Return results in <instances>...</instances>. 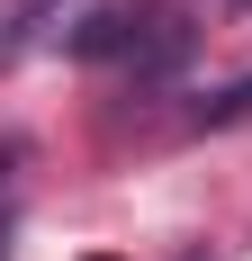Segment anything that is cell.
I'll list each match as a JSON object with an SVG mask.
<instances>
[{"label": "cell", "instance_id": "3957f363", "mask_svg": "<svg viewBox=\"0 0 252 261\" xmlns=\"http://www.w3.org/2000/svg\"><path fill=\"white\" fill-rule=\"evenodd\" d=\"M81 261H117V252H81Z\"/></svg>", "mask_w": 252, "mask_h": 261}, {"label": "cell", "instance_id": "6da1fadb", "mask_svg": "<svg viewBox=\"0 0 252 261\" xmlns=\"http://www.w3.org/2000/svg\"><path fill=\"white\" fill-rule=\"evenodd\" d=\"M108 45H126V18H81L72 27V54H108Z\"/></svg>", "mask_w": 252, "mask_h": 261}, {"label": "cell", "instance_id": "7a4b0ae2", "mask_svg": "<svg viewBox=\"0 0 252 261\" xmlns=\"http://www.w3.org/2000/svg\"><path fill=\"white\" fill-rule=\"evenodd\" d=\"M243 108H252V81H234L225 99H207V126H225V117H243Z\"/></svg>", "mask_w": 252, "mask_h": 261}]
</instances>
